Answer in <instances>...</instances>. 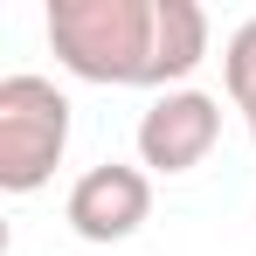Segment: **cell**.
<instances>
[{"label": "cell", "instance_id": "1", "mask_svg": "<svg viewBox=\"0 0 256 256\" xmlns=\"http://www.w3.org/2000/svg\"><path fill=\"white\" fill-rule=\"evenodd\" d=\"M48 48L76 84L152 90L160 0H48Z\"/></svg>", "mask_w": 256, "mask_h": 256}, {"label": "cell", "instance_id": "2", "mask_svg": "<svg viewBox=\"0 0 256 256\" xmlns=\"http://www.w3.org/2000/svg\"><path fill=\"white\" fill-rule=\"evenodd\" d=\"M62 152H70V97L35 70L0 76V187L7 194L48 187Z\"/></svg>", "mask_w": 256, "mask_h": 256}, {"label": "cell", "instance_id": "3", "mask_svg": "<svg viewBox=\"0 0 256 256\" xmlns=\"http://www.w3.org/2000/svg\"><path fill=\"white\" fill-rule=\"evenodd\" d=\"M222 138V97L208 90H160L146 111H138V166L146 173H194Z\"/></svg>", "mask_w": 256, "mask_h": 256}, {"label": "cell", "instance_id": "4", "mask_svg": "<svg viewBox=\"0 0 256 256\" xmlns=\"http://www.w3.org/2000/svg\"><path fill=\"white\" fill-rule=\"evenodd\" d=\"M62 222L84 242H125V236H138L152 222V173L125 166V160H104V166L76 173L70 201H62Z\"/></svg>", "mask_w": 256, "mask_h": 256}, {"label": "cell", "instance_id": "5", "mask_svg": "<svg viewBox=\"0 0 256 256\" xmlns=\"http://www.w3.org/2000/svg\"><path fill=\"white\" fill-rule=\"evenodd\" d=\"M208 62V14L194 0H160V48H152V90H187Z\"/></svg>", "mask_w": 256, "mask_h": 256}, {"label": "cell", "instance_id": "6", "mask_svg": "<svg viewBox=\"0 0 256 256\" xmlns=\"http://www.w3.org/2000/svg\"><path fill=\"white\" fill-rule=\"evenodd\" d=\"M222 84H228V104L242 111V125H250V138H256V14L228 35V48H222Z\"/></svg>", "mask_w": 256, "mask_h": 256}]
</instances>
